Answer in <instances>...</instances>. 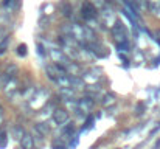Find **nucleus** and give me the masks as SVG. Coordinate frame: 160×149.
Masks as SVG:
<instances>
[{"mask_svg": "<svg viewBox=\"0 0 160 149\" xmlns=\"http://www.w3.org/2000/svg\"><path fill=\"white\" fill-rule=\"evenodd\" d=\"M93 106H95V101L92 98H82L78 101V109L82 110V113H89L93 109Z\"/></svg>", "mask_w": 160, "mask_h": 149, "instance_id": "nucleus-4", "label": "nucleus"}, {"mask_svg": "<svg viewBox=\"0 0 160 149\" xmlns=\"http://www.w3.org/2000/svg\"><path fill=\"white\" fill-rule=\"evenodd\" d=\"M2 121H3V115H2V112H0V124H2Z\"/></svg>", "mask_w": 160, "mask_h": 149, "instance_id": "nucleus-17", "label": "nucleus"}, {"mask_svg": "<svg viewBox=\"0 0 160 149\" xmlns=\"http://www.w3.org/2000/svg\"><path fill=\"white\" fill-rule=\"evenodd\" d=\"M137 9H140V11H145V9H148V0H129Z\"/></svg>", "mask_w": 160, "mask_h": 149, "instance_id": "nucleus-8", "label": "nucleus"}, {"mask_svg": "<svg viewBox=\"0 0 160 149\" xmlns=\"http://www.w3.org/2000/svg\"><path fill=\"white\" fill-rule=\"evenodd\" d=\"M16 72H17V67H16V65H14V64H9V65H8V67H6V72H5V73H8V75H9V76H11V78H12V76H14V73H16Z\"/></svg>", "mask_w": 160, "mask_h": 149, "instance_id": "nucleus-13", "label": "nucleus"}, {"mask_svg": "<svg viewBox=\"0 0 160 149\" xmlns=\"http://www.w3.org/2000/svg\"><path fill=\"white\" fill-rule=\"evenodd\" d=\"M148 9H149L152 14L159 12L160 11V0H148Z\"/></svg>", "mask_w": 160, "mask_h": 149, "instance_id": "nucleus-7", "label": "nucleus"}, {"mask_svg": "<svg viewBox=\"0 0 160 149\" xmlns=\"http://www.w3.org/2000/svg\"><path fill=\"white\" fill-rule=\"evenodd\" d=\"M112 37H113L117 48H120L121 51H129V34H128L123 22L117 20V23L112 28Z\"/></svg>", "mask_w": 160, "mask_h": 149, "instance_id": "nucleus-1", "label": "nucleus"}, {"mask_svg": "<svg viewBox=\"0 0 160 149\" xmlns=\"http://www.w3.org/2000/svg\"><path fill=\"white\" fill-rule=\"evenodd\" d=\"M17 54H19V56H25V54H27V47H25L23 44H20V45L17 47Z\"/></svg>", "mask_w": 160, "mask_h": 149, "instance_id": "nucleus-15", "label": "nucleus"}, {"mask_svg": "<svg viewBox=\"0 0 160 149\" xmlns=\"http://www.w3.org/2000/svg\"><path fill=\"white\" fill-rule=\"evenodd\" d=\"M81 16H82L86 20H93V19H97L98 11H97V8H95L93 3H90V2H84L82 6H81Z\"/></svg>", "mask_w": 160, "mask_h": 149, "instance_id": "nucleus-2", "label": "nucleus"}, {"mask_svg": "<svg viewBox=\"0 0 160 149\" xmlns=\"http://www.w3.org/2000/svg\"><path fill=\"white\" fill-rule=\"evenodd\" d=\"M6 146V134H2L0 135V149H3Z\"/></svg>", "mask_w": 160, "mask_h": 149, "instance_id": "nucleus-16", "label": "nucleus"}, {"mask_svg": "<svg viewBox=\"0 0 160 149\" xmlns=\"http://www.w3.org/2000/svg\"><path fill=\"white\" fill-rule=\"evenodd\" d=\"M36 127H38V129H39V131L42 132V134H47V132L50 131V127L47 126V123H39V124H38Z\"/></svg>", "mask_w": 160, "mask_h": 149, "instance_id": "nucleus-14", "label": "nucleus"}, {"mask_svg": "<svg viewBox=\"0 0 160 149\" xmlns=\"http://www.w3.org/2000/svg\"><path fill=\"white\" fill-rule=\"evenodd\" d=\"M19 143H20V148L22 149H33V146H34V137L31 134H25Z\"/></svg>", "mask_w": 160, "mask_h": 149, "instance_id": "nucleus-5", "label": "nucleus"}, {"mask_svg": "<svg viewBox=\"0 0 160 149\" xmlns=\"http://www.w3.org/2000/svg\"><path fill=\"white\" fill-rule=\"evenodd\" d=\"M157 36H159V37H160V30H159V31H157Z\"/></svg>", "mask_w": 160, "mask_h": 149, "instance_id": "nucleus-18", "label": "nucleus"}, {"mask_svg": "<svg viewBox=\"0 0 160 149\" xmlns=\"http://www.w3.org/2000/svg\"><path fill=\"white\" fill-rule=\"evenodd\" d=\"M23 135H25V131H23V129H22L20 126H16V127L12 129V138H14V140L20 142Z\"/></svg>", "mask_w": 160, "mask_h": 149, "instance_id": "nucleus-9", "label": "nucleus"}, {"mask_svg": "<svg viewBox=\"0 0 160 149\" xmlns=\"http://www.w3.org/2000/svg\"><path fill=\"white\" fill-rule=\"evenodd\" d=\"M103 23L107 27L115 25V14L110 9H103Z\"/></svg>", "mask_w": 160, "mask_h": 149, "instance_id": "nucleus-6", "label": "nucleus"}, {"mask_svg": "<svg viewBox=\"0 0 160 149\" xmlns=\"http://www.w3.org/2000/svg\"><path fill=\"white\" fill-rule=\"evenodd\" d=\"M115 101H117V97L113 93H107L106 97H104V99H103V106L104 107H110V106L115 104Z\"/></svg>", "mask_w": 160, "mask_h": 149, "instance_id": "nucleus-10", "label": "nucleus"}, {"mask_svg": "<svg viewBox=\"0 0 160 149\" xmlns=\"http://www.w3.org/2000/svg\"><path fill=\"white\" fill-rule=\"evenodd\" d=\"M61 14L65 16V17H70L72 16V6H70V3H65V2L61 3Z\"/></svg>", "mask_w": 160, "mask_h": 149, "instance_id": "nucleus-11", "label": "nucleus"}, {"mask_svg": "<svg viewBox=\"0 0 160 149\" xmlns=\"http://www.w3.org/2000/svg\"><path fill=\"white\" fill-rule=\"evenodd\" d=\"M68 110L67 109H62V107H58V109H54L53 112V121L54 124H58V126H62V124H65V123H68Z\"/></svg>", "mask_w": 160, "mask_h": 149, "instance_id": "nucleus-3", "label": "nucleus"}, {"mask_svg": "<svg viewBox=\"0 0 160 149\" xmlns=\"http://www.w3.org/2000/svg\"><path fill=\"white\" fill-rule=\"evenodd\" d=\"M3 8H5L6 11L16 9V0H3Z\"/></svg>", "mask_w": 160, "mask_h": 149, "instance_id": "nucleus-12", "label": "nucleus"}]
</instances>
